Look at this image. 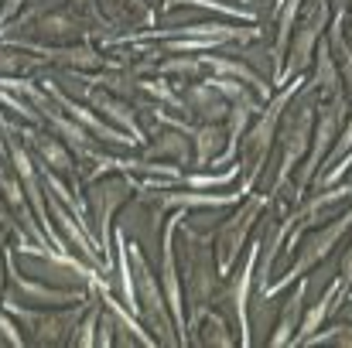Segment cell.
<instances>
[{"label": "cell", "instance_id": "obj_2", "mask_svg": "<svg viewBox=\"0 0 352 348\" xmlns=\"http://www.w3.org/2000/svg\"><path fill=\"white\" fill-rule=\"evenodd\" d=\"M219 130L216 126H206V130H199V161H209L212 157V150L219 147Z\"/></svg>", "mask_w": 352, "mask_h": 348}, {"label": "cell", "instance_id": "obj_1", "mask_svg": "<svg viewBox=\"0 0 352 348\" xmlns=\"http://www.w3.org/2000/svg\"><path fill=\"white\" fill-rule=\"evenodd\" d=\"M260 212V202H253V205H246L239 216H236L233 222L223 229V249H226V256H223V263H230L233 259V253L243 246V235H246V229H250V222H253V216Z\"/></svg>", "mask_w": 352, "mask_h": 348}, {"label": "cell", "instance_id": "obj_5", "mask_svg": "<svg viewBox=\"0 0 352 348\" xmlns=\"http://www.w3.org/2000/svg\"><path fill=\"white\" fill-rule=\"evenodd\" d=\"M0 3H3V0H0Z\"/></svg>", "mask_w": 352, "mask_h": 348}, {"label": "cell", "instance_id": "obj_3", "mask_svg": "<svg viewBox=\"0 0 352 348\" xmlns=\"http://www.w3.org/2000/svg\"><path fill=\"white\" fill-rule=\"evenodd\" d=\"M171 3H188V7H209V10H223V14H239L233 7H226V3H212V0H168L164 7H171Z\"/></svg>", "mask_w": 352, "mask_h": 348}, {"label": "cell", "instance_id": "obj_4", "mask_svg": "<svg viewBox=\"0 0 352 348\" xmlns=\"http://www.w3.org/2000/svg\"><path fill=\"white\" fill-rule=\"evenodd\" d=\"M17 7H21V0H7V3H3V10H0V24H3L7 17H14V14H17Z\"/></svg>", "mask_w": 352, "mask_h": 348}]
</instances>
